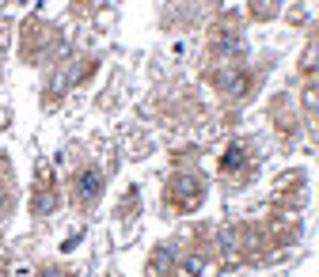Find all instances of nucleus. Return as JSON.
Returning <instances> with one entry per match:
<instances>
[{
    "mask_svg": "<svg viewBox=\"0 0 319 277\" xmlns=\"http://www.w3.org/2000/svg\"><path fill=\"white\" fill-rule=\"evenodd\" d=\"M99 194V175H84V197H95Z\"/></svg>",
    "mask_w": 319,
    "mask_h": 277,
    "instance_id": "nucleus-1",
    "label": "nucleus"
}]
</instances>
